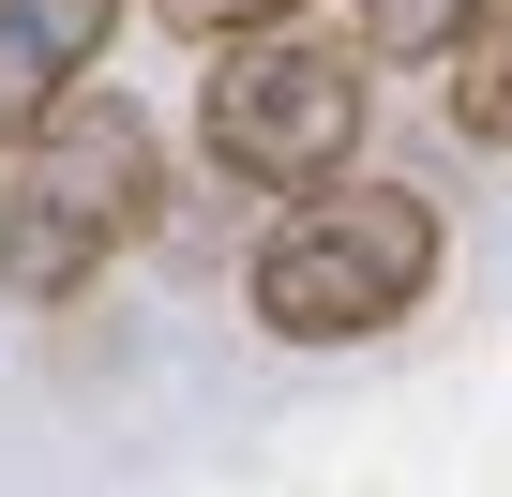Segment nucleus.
Segmentation results:
<instances>
[{
    "label": "nucleus",
    "mask_w": 512,
    "mask_h": 497,
    "mask_svg": "<svg viewBox=\"0 0 512 497\" xmlns=\"http://www.w3.org/2000/svg\"><path fill=\"white\" fill-rule=\"evenodd\" d=\"M437 257H452V226L422 181H332V196H287L272 241H256V332L272 347H377L392 317L437 302Z\"/></svg>",
    "instance_id": "f257e3e1"
},
{
    "label": "nucleus",
    "mask_w": 512,
    "mask_h": 497,
    "mask_svg": "<svg viewBox=\"0 0 512 497\" xmlns=\"http://www.w3.org/2000/svg\"><path fill=\"white\" fill-rule=\"evenodd\" d=\"M166 211V136L136 91H76L16 166H0V287L16 302H76L106 287V257H136Z\"/></svg>",
    "instance_id": "f03ea898"
},
{
    "label": "nucleus",
    "mask_w": 512,
    "mask_h": 497,
    "mask_svg": "<svg viewBox=\"0 0 512 497\" xmlns=\"http://www.w3.org/2000/svg\"><path fill=\"white\" fill-rule=\"evenodd\" d=\"M362 121H377V76H362V46H317V31H241L196 76V136L256 196H332V181H362L347 166Z\"/></svg>",
    "instance_id": "7ed1b4c3"
},
{
    "label": "nucleus",
    "mask_w": 512,
    "mask_h": 497,
    "mask_svg": "<svg viewBox=\"0 0 512 497\" xmlns=\"http://www.w3.org/2000/svg\"><path fill=\"white\" fill-rule=\"evenodd\" d=\"M136 16V0H0V166H16L106 61V31Z\"/></svg>",
    "instance_id": "20e7f679"
},
{
    "label": "nucleus",
    "mask_w": 512,
    "mask_h": 497,
    "mask_svg": "<svg viewBox=\"0 0 512 497\" xmlns=\"http://www.w3.org/2000/svg\"><path fill=\"white\" fill-rule=\"evenodd\" d=\"M497 0H362V61H467Z\"/></svg>",
    "instance_id": "39448f33"
},
{
    "label": "nucleus",
    "mask_w": 512,
    "mask_h": 497,
    "mask_svg": "<svg viewBox=\"0 0 512 497\" xmlns=\"http://www.w3.org/2000/svg\"><path fill=\"white\" fill-rule=\"evenodd\" d=\"M452 136L467 151H512V0L482 16V46L452 61Z\"/></svg>",
    "instance_id": "423d86ee"
}]
</instances>
